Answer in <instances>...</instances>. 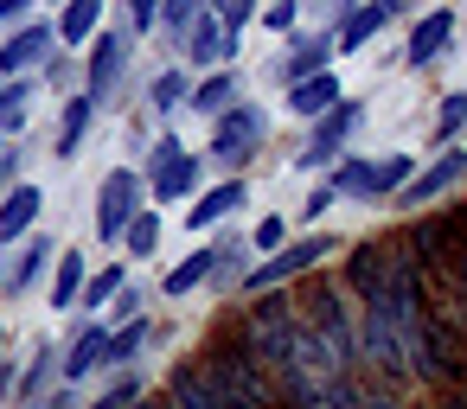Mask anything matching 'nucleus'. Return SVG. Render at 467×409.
<instances>
[{
  "mask_svg": "<svg viewBox=\"0 0 467 409\" xmlns=\"http://www.w3.org/2000/svg\"><path fill=\"white\" fill-rule=\"evenodd\" d=\"M410 383L422 390H467V332L454 326V313L429 307L410 326Z\"/></svg>",
  "mask_w": 467,
  "mask_h": 409,
  "instance_id": "nucleus-1",
  "label": "nucleus"
},
{
  "mask_svg": "<svg viewBox=\"0 0 467 409\" xmlns=\"http://www.w3.org/2000/svg\"><path fill=\"white\" fill-rule=\"evenodd\" d=\"M199 371L218 383V396L231 403V409H282V396H275V377L231 339V326L218 332V339H205V352H199Z\"/></svg>",
  "mask_w": 467,
  "mask_h": 409,
  "instance_id": "nucleus-2",
  "label": "nucleus"
},
{
  "mask_svg": "<svg viewBox=\"0 0 467 409\" xmlns=\"http://www.w3.org/2000/svg\"><path fill=\"white\" fill-rule=\"evenodd\" d=\"M231 339L263 364V371H275L288 352H295V339H301V307H295V294H256L237 320H231Z\"/></svg>",
  "mask_w": 467,
  "mask_h": 409,
  "instance_id": "nucleus-3",
  "label": "nucleus"
},
{
  "mask_svg": "<svg viewBox=\"0 0 467 409\" xmlns=\"http://www.w3.org/2000/svg\"><path fill=\"white\" fill-rule=\"evenodd\" d=\"M397 250H403L435 288H448V275H454V262H461V218H454V211H416V218L403 224Z\"/></svg>",
  "mask_w": 467,
  "mask_h": 409,
  "instance_id": "nucleus-4",
  "label": "nucleus"
},
{
  "mask_svg": "<svg viewBox=\"0 0 467 409\" xmlns=\"http://www.w3.org/2000/svg\"><path fill=\"white\" fill-rule=\"evenodd\" d=\"M333 250H339V243H333L327 230H307V237H295L288 250H275V256L250 262L237 294H250V301H256V294H275V288H288V281H307V275H314V269H320Z\"/></svg>",
  "mask_w": 467,
  "mask_h": 409,
  "instance_id": "nucleus-5",
  "label": "nucleus"
},
{
  "mask_svg": "<svg viewBox=\"0 0 467 409\" xmlns=\"http://www.w3.org/2000/svg\"><path fill=\"white\" fill-rule=\"evenodd\" d=\"M339 281H346V294H352L358 307H365V301H384L390 281H397V237H365V243H352Z\"/></svg>",
  "mask_w": 467,
  "mask_h": 409,
  "instance_id": "nucleus-6",
  "label": "nucleus"
},
{
  "mask_svg": "<svg viewBox=\"0 0 467 409\" xmlns=\"http://www.w3.org/2000/svg\"><path fill=\"white\" fill-rule=\"evenodd\" d=\"M141 192H148V179H141L135 167L103 173V186H97V237H103V243H122V230L148 211V205H141Z\"/></svg>",
  "mask_w": 467,
  "mask_h": 409,
  "instance_id": "nucleus-7",
  "label": "nucleus"
},
{
  "mask_svg": "<svg viewBox=\"0 0 467 409\" xmlns=\"http://www.w3.org/2000/svg\"><path fill=\"white\" fill-rule=\"evenodd\" d=\"M263 141H269V109L263 103H237L212 122V154L224 167H244L250 154H263Z\"/></svg>",
  "mask_w": 467,
  "mask_h": 409,
  "instance_id": "nucleus-8",
  "label": "nucleus"
},
{
  "mask_svg": "<svg viewBox=\"0 0 467 409\" xmlns=\"http://www.w3.org/2000/svg\"><path fill=\"white\" fill-rule=\"evenodd\" d=\"M358 122H365V103H358V97H346L333 116H320V122H314V135H307V148L295 154V167H307V173H314V167H339V148L358 135Z\"/></svg>",
  "mask_w": 467,
  "mask_h": 409,
  "instance_id": "nucleus-9",
  "label": "nucleus"
},
{
  "mask_svg": "<svg viewBox=\"0 0 467 409\" xmlns=\"http://www.w3.org/2000/svg\"><path fill=\"white\" fill-rule=\"evenodd\" d=\"M122 77H129V33H97L90 39V65H84V97L103 109Z\"/></svg>",
  "mask_w": 467,
  "mask_h": 409,
  "instance_id": "nucleus-10",
  "label": "nucleus"
},
{
  "mask_svg": "<svg viewBox=\"0 0 467 409\" xmlns=\"http://www.w3.org/2000/svg\"><path fill=\"white\" fill-rule=\"evenodd\" d=\"M461 179H467V154H461V148H448V154H435V160H429V167H422V173H416V179L397 192V205H403V211L435 205V199H448Z\"/></svg>",
  "mask_w": 467,
  "mask_h": 409,
  "instance_id": "nucleus-11",
  "label": "nucleus"
},
{
  "mask_svg": "<svg viewBox=\"0 0 467 409\" xmlns=\"http://www.w3.org/2000/svg\"><path fill=\"white\" fill-rule=\"evenodd\" d=\"M52 46H58V26H52V20H33V26H20L7 46H0V77H26V71H46V65H52Z\"/></svg>",
  "mask_w": 467,
  "mask_h": 409,
  "instance_id": "nucleus-12",
  "label": "nucleus"
},
{
  "mask_svg": "<svg viewBox=\"0 0 467 409\" xmlns=\"http://www.w3.org/2000/svg\"><path fill=\"white\" fill-rule=\"evenodd\" d=\"M180 52L192 58V71H224V65H231V52H237V33H231L224 20H212V7H205V20L180 39Z\"/></svg>",
  "mask_w": 467,
  "mask_h": 409,
  "instance_id": "nucleus-13",
  "label": "nucleus"
},
{
  "mask_svg": "<svg viewBox=\"0 0 467 409\" xmlns=\"http://www.w3.org/2000/svg\"><path fill=\"white\" fill-rule=\"evenodd\" d=\"M52 383H65V352H58L52 339H39L33 358H26V377L14 383V403H20V409H39V403L52 396Z\"/></svg>",
  "mask_w": 467,
  "mask_h": 409,
  "instance_id": "nucleus-14",
  "label": "nucleus"
},
{
  "mask_svg": "<svg viewBox=\"0 0 467 409\" xmlns=\"http://www.w3.org/2000/svg\"><path fill=\"white\" fill-rule=\"evenodd\" d=\"M448 46H454V14L435 7V14H422V20L410 26V39H403V65H435Z\"/></svg>",
  "mask_w": 467,
  "mask_h": 409,
  "instance_id": "nucleus-15",
  "label": "nucleus"
},
{
  "mask_svg": "<svg viewBox=\"0 0 467 409\" xmlns=\"http://www.w3.org/2000/svg\"><path fill=\"white\" fill-rule=\"evenodd\" d=\"M39 205H46V192H39L33 179H20L14 192H0V243L33 237V230H39Z\"/></svg>",
  "mask_w": 467,
  "mask_h": 409,
  "instance_id": "nucleus-16",
  "label": "nucleus"
},
{
  "mask_svg": "<svg viewBox=\"0 0 467 409\" xmlns=\"http://www.w3.org/2000/svg\"><path fill=\"white\" fill-rule=\"evenodd\" d=\"M199 186H205V160H199V154H173L161 173H148V192H154L161 205H173V199H199Z\"/></svg>",
  "mask_w": 467,
  "mask_h": 409,
  "instance_id": "nucleus-17",
  "label": "nucleus"
},
{
  "mask_svg": "<svg viewBox=\"0 0 467 409\" xmlns=\"http://www.w3.org/2000/svg\"><path fill=\"white\" fill-rule=\"evenodd\" d=\"M90 371H109V326H97V320L78 326V339L65 352V383H84Z\"/></svg>",
  "mask_w": 467,
  "mask_h": 409,
  "instance_id": "nucleus-18",
  "label": "nucleus"
},
{
  "mask_svg": "<svg viewBox=\"0 0 467 409\" xmlns=\"http://www.w3.org/2000/svg\"><path fill=\"white\" fill-rule=\"evenodd\" d=\"M167 409H231L224 396H218V383L199 371V358L192 364H173V377H167Z\"/></svg>",
  "mask_w": 467,
  "mask_h": 409,
  "instance_id": "nucleus-19",
  "label": "nucleus"
},
{
  "mask_svg": "<svg viewBox=\"0 0 467 409\" xmlns=\"http://www.w3.org/2000/svg\"><path fill=\"white\" fill-rule=\"evenodd\" d=\"M333 65V39L327 33H295L288 39V58H282V84H307Z\"/></svg>",
  "mask_w": 467,
  "mask_h": 409,
  "instance_id": "nucleus-20",
  "label": "nucleus"
},
{
  "mask_svg": "<svg viewBox=\"0 0 467 409\" xmlns=\"http://www.w3.org/2000/svg\"><path fill=\"white\" fill-rule=\"evenodd\" d=\"M237 205H250V186H244V179H224V186H212V192H199V199L186 205V230H212V224H224Z\"/></svg>",
  "mask_w": 467,
  "mask_h": 409,
  "instance_id": "nucleus-21",
  "label": "nucleus"
},
{
  "mask_svg": "<svg viewBox=\"0 0 467 409\" xmlns=\"http://www.w3.org/2000/svg\"><path fill=\"white\" fill-rule=\"evenodd\" d=\"M52 269H58V243L39 230V237L20 243V256H14V269H7V288L26 294V288H39V275H52Z\"/></svg>",
  "mask_w": 467,
  "mask_h": 409,
  "instance_id": "nucleus-22",
  "label": "nucleus"
},
{
  "mask_svg": "<svg viewBox=\"0 0 467 409\" xmlns=\"http://www.w3.org/2000/svg\"><path fill=\"white\" fill-rule=\"evenodd\" d=\"M346 97H339V77L333 71H320V77H307V84H288V109L301 116V122H320V116H333Z\"/></svg>",
  "mask_w": 467,
  "mask_h": 409,
  "instance_id": "nucleus-23",
  "label": "nucleus"
},
{
  "mask_svg": "<svg viewBox=\"0 0 467 409\" xmlns=\"http://www.w3.org/2000/svg\"><path fill=\"white\" fill-rule=\"evenodd\" d=\"M90 122H97V103L78 90V97L65 103V116H58V141H52V154H58V160H78V148H84Z\"/></svg>",
  "mask_w": 467,
  "mask_h": 409,
  "instance_id": "nucleus-24",
  "label": "nucleus"
},
{
  "mask_svg": "<svg viewBox=\"0 0 467 409\" xmlns=\"http://www.w3.org/2000/svg\"><path fill=\"white\" fill-rule=\"evenodd\" d=\"M327 186H333L339 199H352V205H371V199H378V167L358 160V154H346V160L327 173Z\"/></svg>",
  "mask_w": 467,
  "mask_h": 409,
  "instance_id": "nucleus-25",
  "label": "nucleus"
},
{
  "mask_svg": "<svg viewBox=\"0 0 467 409\" xmlns=\"http://www.w3.org/2000/svg\"><path fill=\"white\" fill-rule=\"evenodd\" d=\"M84 281H90V250H58V269H52V307H78V301H84Z\"/></svg>",
  "mask_w": 467,
  "mask_h": 409,
  "instance_id": "nucleus-26",
  "label": "nucleus"
},
{
  "mask_svg": "<svg viewBox=\"0 0 467 409\" xmlns=\"http://www.w3.org/2000/svg\"><path fill=\"white\" fill-rule=\"evenodd\" d=\"M212 275H218V243H205V250H192V256H186V262H180V269H173V275H167L161 288H167V294L180 301V294H192V288H205Z\"/></svg>",
  "mask_w": 467,
  "mask_h": 409,
  "instance_id": "nucleus-27",
  "label": "nucleus"
},
{
  "mask_svg": "<svg viewBox=\"0 0 467 409\" xmlns=\"http://www.w3.org/2000/svg\"><path fill=\"white\" fill-rule=\"evenodd\" d=\"M103 33V0H71V7L58 14V39L65 46H90Z\"/></svg>",
  "mask_w": 467,
  "mask_h": 409,
  "instance_id": "nucleus-28",
  "label": "nucleus"
},
{
  "mask_svg": "<svg viewBox=\"0 0 467 409\" xmlns=\"http://www.w3.org/2000/svg\"><path fill=\"white\" fill-rule=\"evenodd\" d=\"M384 20H390V14L378 7V0H365V7H358V14L333 33V52H358V46H371V39L384 33Z\"/></svg>",
  "mask_w": 467,
  "mask_h": 409,
  "instance_id": "nucleus-29",
  "label": "nucleus"
},
{
  "mask_svg": "<svg viewBox=\"0 0 467 409\" xmlns=\"http://www.w3.org/2000/svg\"><path fill=\"white\" fill-rule=\"evenodd\" d=\"M237 103H244V97H237V77H231V71H212L205 84H192V109L212 116V122H218L224 109H237Z\"/></svg>",
  "mask_w": 467,
  "mask_h": 409,
  "instance_id": "nucleus-30",
  "label": "nucleus"
},
{
  "mask_svg": "<svg viewBox=\"0 0 467 409\" xmlns=\"http://www.w3.org/2000/svg\"><path fill=\"white\" fill-rule=\"evenodd\" d=\"M186 103H192L186 71H161V77L148 84V109H154V116H173V109H186Z\"/></svg>",
  "mask_w": 467,
  "mask_h": 409,
  "instance_id": "nucleus-31",
  "label": "nucleus"
},
{
  "mask_svg": "<svg viewBox=\"0 0 467 409\" xmlns=\"http://www.w3.org/2000/svg\"><path fill=\"white\" fill-rule=\"evenodd\" d=\"M20 128H26V77L0 84V141H14Z\"/></svg>",
  "mask_w": 467,
  "mask_h": 409,
  "instance_id": "nucleus-32",
  "label": "nucleus"
},
{
  "mask_svg": "<svg viewBox=\"0 0 467 409\" xmlns=\"http://www.w3.org/2000/svg\"><path fill=\"white\" fill-rule=\"evenodd\" d=\"M378 167V199H390V192H403L422 167H416V154H384V160H371Z\"/></svg>",
  "mask_w": 467,
  "mask_h": 409,
  "instance_id": "nucleus-33",
  "label": "nucleus"
},
{
  "mask_svg": "<svg viewBox=\"0 0 467 409\" xmlns=\"http://www.w3.org/2000/svg\"><path fill=\"white\" fill-rule=\"evenodd\" d=\"M141 345H148V320L116 326V332H109V371H122L129 358H141Z\"/></svg>",
  "mask_w": 467,
  "mask_h": 409,
  "instance_id": "nucleus-34",
  "label": "nucleus"
},
{
  "mask_svg": "<svg viewBox=\"0 0 467 409\" xmlns=\"http://www.w3.org/2000/svg\"><path fill=\"white\" fill-rule=\"evenodd\" d=\"M122 288H129V275H122V269L109 262V269H97V275L84 281V301H78V307H109V301H116Z\"/></svg>",
  "mask_w": 467,
  "mask_h": 409,
  "instance_id": "nucleus-35",
  "label": "nucleus"
},
{
  "mask_svg": "<svg viewBox=\"0 0 467 409\" xmlns=\"http://www.w3.org/2000/svg\"><path fill=\"white\" fill-rule=\"evenodd\" d=\"M467 128V90L441 97V116H435V148H454V135Z\"/></svg>",
  "mask_w": 467,
  "mask_h": 409,
  "instance_id": "nucleus-36",
  "label": "nucleus"
},
{
  "mask_svg": "<svg viewBox=\"0 0 467 409\" xmlns=\"http://www.w3.org/2000/svg\"><path fill=\"white\" fill-rule=\"evenodd\" d=\"M199 20H205V0H167V7H161V26L173 33V46H180Z\"/></svg>",
  "mask_w": 467,
  "mask_h": 409,
  "instance_id": "nucleus-37",
  "label": "nucleus"
},
{
  "mask_svg": "<svg viewBox=\"0 0 467 409\" xmlns=\"http://www.w3.org/2000/svg\"><path fill=\"white\" fill-rule=\"evenodd\" d=\"M122 250H129V256H154V250H161V218L141 211V218L122 230Z\"/></svg>",
  "mask_w": 467,
  "mask_h": 409,
  "instance_id": "nucleus-38",
  "label": "nucleus"
},
{
  "mask_svg": "<svg viewBox=\"0 0 467 409\" xmlns=\"http://www.w3.org/2000/svg\"><path fill=\"white\" fill-rule=\"evenodd\" d=\"M250 250H256V256H275V250H288V218H256V230H250Z\"/></svg>",
  "mask_w": 467,
  "mask_h": 409,
  "instance_id": "nucleus-39",
  "label": "nucleus"
},
{
  "mask_svg": "<svg viewBox=\"0 0 467 409\" xmlns=\"http://www.w3.org/2000/svg\"><path fill=\"white\" fill-rule=\"evenodd\" d=\"M141 396H148V383H141V377H116V383H109V390H103L90 409H135Z\"/></svg>",
  "mask_w": 467,
  "mask_h": 409,
  "instance_id": "nucleus-40",
  "label": "nucleus"
},
{
  "mask_svg": "<svg viewBox=\"0 0 467 409\" xmlns=\"http://www.w3.org/2000/svg\"><path fill=\"white\" fill-rule=\"evenodd\" d=\"M109 320H116V326H129V320H148V288H135V281H129V288L109 301Z\"/></svg>",
  "mask_w": 467,
  "mask_h": 409,
  "instance_id": "nucleus-41",
  "label": "nucleus"
},
{
  "mask_svg": "<svg viewBox=\"0 0 467 409\" xmlns=\"http://www.w3.org/2000/svg\"><path fill=\"white\" fill-rule=\"evenodd\" d=\"M205 7H212V20H224V26H231V33H237V26H250V20H256V0H205Z\"/></svg>",
  "mask_w": 467,
  "mask_h": 409,
  "instance_id": "nucleus-42",
  "label": "nucleus"
},
{
  "mask_svg": "<svg viewBox=\"0 0 467 409\" xmlns=\"http://www.w3.org/2000/svg\"><path fill=\"white\" fill-rule=\"evenodd\" d=\"M263 26H269V33H295V26H301V0H275V7L263 14Z\"/></svg>",
  "mask_w": 467,
  "mask_h": 409,
  "instance_id": "nucleus-43",
  "label": "nucleus"
},
{
  "mask_svg": "<svg viewBox=\"0 0 467 409\" xmlns=\"http://www.w3.org/2000/svg\"><path fill=\"white\" fill-rule=\"evenodd\" d=\"M173 154H186V148H180V141H173V135H161V141H154V148H148V160H141V179H148V173H161V167H167V160H173Z\"/></svg>",
  "mask_w": 467,
  "mask_h": 409,
  "instance_id": "nucleus-44",
  "label": "nucleus"
},
{
  "mask_svg": "<svg viewBox=\"0 0 467 409\" xmlns=\"http://www.w3.org/2000/svg\"><path fill=\"white\" fill-rule=\"evenodd\" d=\"M333 205H339V192H333V186H314V192H307V205H301V218L314 224V218H327Z\"/></svg>",
  "mask_w": 467,
  "mask_h": 409,
  "instance_id": "nucleus-45",
  "label": "nucleus"
},
{
  "mask_svg": "<svg viewBox=\"0 0 467 409\" xmlns=\"http://www.w3.org/2000/svg\"><path fill=\"white\" fill-rule=\"evenodd\" d=\"M161 7H167V0H129V20H135V33L161 26Z\"/></svg>",
  "mask_w": 467,
  "mask_h": 409,
  "instance_id": "nucleus-46",
  "label": "nucleus"
},
{
  "mask_svg": "<svg viewBox=\"0 0 467 409\" xmlns=\"http://www.w3.org/2000/svg\"><path fill=\"white\" fill-rule=\"evenodd\" d=\"M0 26H33V0H0Z\"/></svg>",
  "mask_w": 467,
  "mask_h": 409,
  "instance_id": "nucleus-47",
  "label": "nucleus"
},
{
  "mask_svg": "<svg viewBox=\"0 0 467 409\" xmlns=\"http://www.w3.org/2000/svg\"><path fill=\"white\" fill-rule=\"evenodd\" d=\"M14 173H20V148H14V141H0V192H14V186H20Z\"/></svg>",
  "mask_w": 467,
  "mask_h": 409,
  "instance_id": "nucleus-48",
  "label": "nucleus"
},
{
  "mask_svg": "<svg viewBox=\"0 0 467 409\" xmlns=\"http://www.w3.org/2000/svg\"><path fill=\"white\" fill-rule=\"evenodd\" d=\"M314 7H327V14H333V20H339V26H346V20H352V14H358V7H365V0H314Z\"/></svg>",
  "mask_w": 467,
  "mask_h": 409,
  "instance_id": "nucleus-49",
  "label": "nucleus"
},
{
  "mask_svg": "<svg viewBox=\"0 0 467 409\" xmlns=\"http://www.w3.org/2000/svg\"><path fill=\"white\" fill-rule=\"evenodd\" d=\"M39 409H78V383H58V390H52Z\"/></svg>",
  "mask_w": 467,
  "mask_h": 409,
  "instance_id": "nucleus-50",
  "label": "nucleus"
},
{
  "mask_svg": "<svg viewBox=\"0 0 467 409\" xmlns=\"http://www.w3.org/2000/svg\"><path fill=\"white\" fill-rule=\"evenodd\" d=\"M435 409H467V390H441V396H435Z\"/></svg>",
  "mask_w": 467,
  "mask_h": 409,
  "instance_id": "nucleus-51",
  "label": "nucleus"
},
{
  "mask_svg": "<svg viewBox=\"0 0 467 409\" xmlns=\"http://www.w3.org/2000/svg\"><path fill=\"white\" fill-rule=\"evenodd\" d=\"M378 7H384V14H403V0H378Z\"/></svg>",
  "mask_w": 467,
  "mask_h": 409,
  "instance_id": "nucleus-52",
  "label": "nucleus"
},
{
  "mask_svg": "<svg viewBox=\"0 0 467 409\" xmlns=\"http://www.w3.org/2000/svg\"><path fill=\"white\" fill-rule=\"evenodd\" d=\"M0 288H7V262H0Z\"/></svg>",
  "mask_w": 467,
  "mask_h": 409,
  "instance_id": "nucleus-53",
  "label": "nucleus"
}]
</instances>
